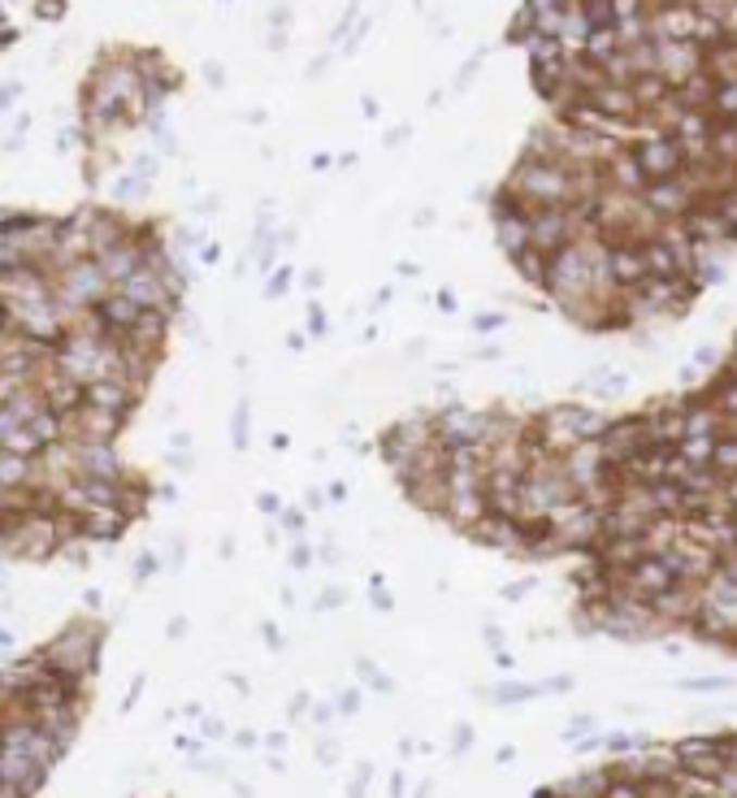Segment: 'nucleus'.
I'll list each match as a JSON object with an SVG mask.
<instances>
[{
    "label": "nucleus",
    "instance_id": "obj_4",
    "mask_svg": "<svg viewBox=\"0 0 737 798\" xmlns=\"http://www.w3.org/2000/svg\"><path fill=\"white\" fill-rule=\"evenodd\" d=\"M35 9H39V13H48V17H57V13L65 9V0H39Z\"/></svg>",
    "mask_w": 737,
    "mask_h": 798
},
{
    "label": "nucleus",
    "instance_id": "obj_1",
    "mask_svg": "<svg viewBox=\"0 0 737 798\" xmlns=\"http://www.w3.org/2000/svg\"><path fill=\"white\" fill-rule=\"evenodd\" d=\"M434 438V429H429V416H403V421H395L386 434H382V460H386V469L399 477L412 460H416V451L425 447Z\"/></svg>",
    "mask_w": 737,
    "mask_h": 798
},
{
    "label": "nucleus",
    "instance_id": "obj_2",
    "mask_svg": "<svg viewBox=\"0 0 737 798\" xmlns=\"http://www.w3.org/2000/svg\"><path fill=\"white\" fill-rule=\"evenodd\" d=\"M139 396H143V391H135V387H126V383H113V378L87 383V387H83V403L104 408V412L122 416L126 425H130V416H135V408H139Z\"/></svg>",
    "mask_w": 737,
    "mask_h": 798
},
{
    "label": "nucleus",
    "instance_id": "obj_3",
    "mask_svg": "<svg viewBox=\"0 0 737 798\" xmlns=\"http://www.w3.org/2000/svg\"><path fill=\"white\" fill-rule=\"evenodd\" d=\"M716 122H737V78L734 83H716L712 91V109H708Z\"/></svg>",
    "mask_w": 737,
    "mask_h": 798
},
{
    "label": "nucleus",
    "instance_id": "obj_5",
    "mask_svg": "<svg viewBox=\"0 0 737 798\" xmlns=\"http://www.w3.org/2000/svg\"><path fill=\"white\" fill-rule=\"evenodd\" d=\"M569 4H577V0H569Z\"/></svg>",
    "mask_w": 737,
    "mask_h": 798
}]
</instances>
